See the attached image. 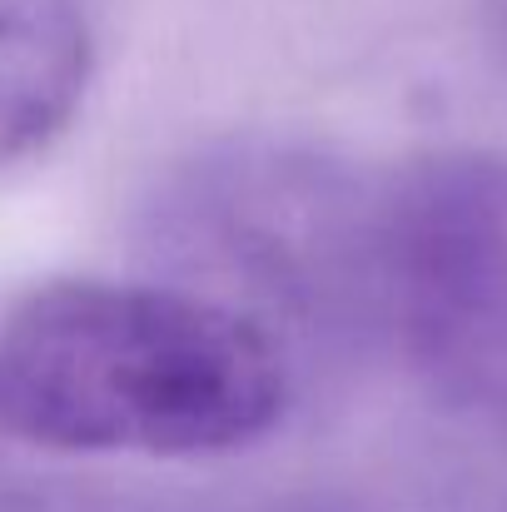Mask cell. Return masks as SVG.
Masks as SVG:
<instances>
[{
  "label": "cell",
  "mask_w": 507,
  "mask_h": 512,
  "mask_svg": "<svg viewBox=\"0 0 507 512\" xmlns=\"http://www.w3.org/2000/svg\"><path fill=\"white\" fill-rule=\"evenodd\" d=\"M289 403V348L165 279H45L0 304V438L224 458L269 438Z\"/></svg>",
  "instance_id": "cell-1"
},
{
  "label": "cell",
  "mask_w": 507,
  "mask_h": 512,
  "mask_svg": "<svg viewBox=\"0 0 507 512\" xmlns=\"http://www.w3.org/2000/svg\"><path fill=\"white\" fill-rule=\"evenodd\" d=\"M378 179L324 145L234 135L174 160L145 204L155 279L289 339H378Z\"/></svg>",
  "instance_id": "cell-2"
},
{
  "label": "cell",
  "mask_w": 507,
  "mask_h": 512,
  "mask_svg": "<svg viewBox=\"0 0 507 512\" xmlns=\"http://www.w3.org/2000/svg\"><path fill=\"white\" fill-rule=\"evenodd\" d=\"M378 343L448 408L507 423V150L378 179Z\"/></svg>",
  "instance_id": "cell-3"
},
{
  "label": "cell",
  "mask_w": 507,
  "mask_h": 512,
  "mask_svg": "<svg viewBox=\"0 0 507 512\" xmlns=\"http://www.w3.org/2000/svg\"><path fill=\"white\" fill-rule=\"evenodd\" d=\"M95 80L90 0H0V170L45 155Z\"/></svg>",
  "instance_id": "cell-4"
}]
</instances>
